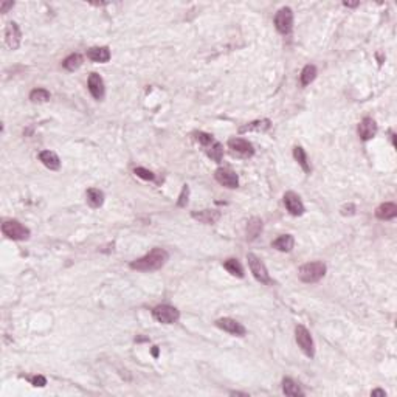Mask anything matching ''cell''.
<instances>
[{"instance_id":"obj_1","label":"cell","mask_w":397,"mask_h":397,"mask_svg":"<svg viewBox=\"0 0 397 397\" xmlns=\"http://www.w3.org/2000/svg\"><path fill=\"white\" fill-rule=\"evenodd\" d=\"M170 254L164 248H152L146 256L140 258V259H135V261L130 262V268L134 270H138V272H154V270H158L162 268Z\"/></svg>"},{"instance_id":"obj_2","label":"cell","mask_w":397,"mask_h":397,"mask_svg":"<svg viewBox=\"0 0 397 397\" xmlns=\"http://www.w3.org/2000/svg\"><path fill=\"white\" fill-rule=\"evenodd\" d=\"M326 274V264L322 261H315V262H308L300 267L298 270V276L302 282L314 284L318 282Z\"/></svg>"},{"instance_id":"obj_3","label":"cell","mask_w":397,"mask_h":397,"mask_svg":"<svg viewBox=\"0 0 397 397\" xmlns=\"http://www.w3.org/2000/svg\"><path fill=\"white\" fill-rule=\"evenodd\" d=\"M274 26H276L278 32L284 36L292 33V30H294V11H292V8L284 6L276 12V16H274Z\"/></svg>"},{"instance_id":"obj_4","label":"cell","mask_w":397,"mask_h":397,"mask_svg":"<svg viewBox=\"0 0 397 397\" xmlns=\"http://www.w3.org/2000/svg\"><path fill=\"white\" fill-rule=\"evenodd\" d=\"M295 338H296V343L301 348L302 352L306 354L309 358H312L315 356V346H314V340H312L310 332L302 324H298L295 328Z\"/></svg>"},{"instance_id":"obj_5","label":"cell","mask_w":397,"mask_h":397,"mask_svg":"<svg viewBox=\"0 0 397 397\" xmlns=\"http://www.w3.org/2000/svg\"><path fill=\"white\" fill-rule=\"evenodd\" d=\"M2 232L8 239L12 240H25L30 238V230L24 226L19 220H6L2 224Z\"/></svg>"},{"instance_id":"obj_6","label":"cell","mask_w":397,"mask_h":397,"mask_svg":"<svg viewBox=\"0 0 397 397\" xmlns=\"http://www.w3.org/2000/svg\"><path fill=\"white\" fill-rule=\"evenodd\" d=\"M247 261H248V266H250V270L253 273V276L262 284H270L272 280H270V274H268V270L266 267V264L259 259L256 254L253 253H248L247 254Z\"/></svg>"},{"instance_id":"obj_7","label":"cell","mask_w":397,"mask_h":397,"mask_svg":"<svg viewBox=\"0 0 397 397\" xmlns=\"http://www.w3.org/2000/svg\"><path fill=\"white\" fill-rule=\"evenodd\" d=\"M152 315H154V318L158 323H163V324H174L180 318V312L176 308L170 306V304H162V306L154 308Z\"/></svg>"},{"instance_id":"obj_8","label":"cell","mask_w":397,"mask_h":397,"mask_svg":"<svg viewBox=\"0 0 397 397\" xmlns=\"http://www.w3.org/2000/svg\"><path fill=\"white\" fill-rule=\"evenodd\" d=\"M228 148L232 149V152L238 157H242V158H250L254 156V149H253V144L244 138H232L228 140Z\"/></svg>"},{"instance_id":"obj_9","label":"cell","mask_w":397,"mask_h":397,"mask_svg":"<svg viewBox=\"0 0 397 397\" xmlns=\"http://www.w3.org/2000/svg\"><path fill=\"white\" fill-rule=\"evenodd\" d=\"M214 177L216 180L220 183L222 186L225 188H230V190H234L239 186V177L234 171L228 170V168H219L214 172Z\"/></svg>"},{"instance_id":"obj_10","label":"cell","mask_w":397,"mask_h":397,"mask_svg":"<svg viewBox=\"0 0 397 397\" xmlns=\"http://www.w3.org/2000/svg\"><path fill=\"white\" fill-rule=\"evenodd\" d=\"M216 326L228 334H232V335H238V337H244V335L247 334V329L244 328L239 322H236V320L233 318H220L216 322Z\"/></svg>"},{"instance_id":"obj_11","label":"cell","mask_w":397,"mask_h":397,"mask_svg":"<svg viewBox=\"0 0 397 397\" xmlns=\"http://www.w3.org/2000/svg\"><path fill=\"white\" fill-rule=\"evenodd\" d=\"M284 205H286L287 211L292 216H301V214H304V205L301 202L300 196L296 192H294V191H288V192L284 194Z\"/></svg>"},{"instance_id":"obj_12","label":"cell","mask_w":397,"mask_h":397,"mask_svg":"<svg viewBox=\"0 0 397 397\" xmlns=\"http://www.w3.org/2000/svg\"><path fill=\"white\" fill-rule=\"evenodd\" d=\"M20 28L16 22H8L6 28H5V40L6 45L11 50H18L20 45Z\"/></svg>"},{"instance_id":"obj_13","label":"cell","mask_w":397,"mask_h":397,"mask_svg":"<svg viewBox=\"0 0 397 397\" xmlns=\"http://www.w3.org/2000/svg\"><path fill=\"white\" fill-rule=\"evenodd\" d=\"M377 134V123L370 118V116H366L360 121V124H358V135H360V138L363 142H368L371 138H374Z\"/></svg>"},{"instance_id":"obj_14","label":"cell","mask_w":397,"mask_h":397,"mask_svg":"<svg viewBox=\"0 0 397 397\" xmlns=\"http://www.w3.org/2000/svg\"><path fill=\"white\" fill-rule=\"evenodd\" d=\"M88 92L95 100L101 101L104 98V81L98 73H90L88 76Z\"/></svg>"},{"instance_id":"obj_15","label":"cell","mask_w":397,"mask_h":397,"mask_svg":"<svg viewBox=\"0 0 397 397\" xmlns=\"http://www.w3.org/2000/svg\"><path fill=\"white\" fill-rule=\"evenodd\" d=\"M191 216L192 219L198 220L200 224L212 225L220 219V212L218 210H202V211H194Z\"/></svg>"},{"instance_id":"obj_16","label":"cell","mask_w":397,"mask_h":397,"mask_svg":"<svg viewBox=\"0 0 397 397\" xmlns=\"http://www.w3.org/2000/svg\"><path fill=\"white\" fill-rule=\"evenodd\" d=\"M87 58L94 62H108L110 59V50L108 47H92L87 50Z\"/></svg>"},{"instance_id":"obj_17","label":"cell","mask_w":397,"mask_h":397,"mask_svg":"<svg viewBox=\"0 0 397 397\" xmlns=\"http://www.w3.org/2000/svg\"><path fill=\"white\" fill-rule=\"evenodd\" d=\"M39 160L42 162L45 168H48L50 171H58L60 168V160L53 150H42L39 154Z\"/></svg>"},{"instance_id":"obj_18","label":"cell","mask_w":397,"mask_h":397,"mask_svg":"<svg viewBox=\"0 0 397 397\" xmlns=\"http://www.w3.org/2000/svg\"><path fill=\"white\" fill-rule=\"evenodd\" d=\"M376 216L380 220H391L397 216V205L392 202H386L382 204L377 210H376Z\"/></svg>"},{"instance_id":"obj_19","label":"cell","mask_w":397,"mask_h":397,"mask_svg":"<svg viewBox=\"0 0 397 397\" xmlns=\"http://www.w3.org/2000/svg\"><path fill=\"white\" fill-rule=\"evenodd\" d=\"M272 128V121L264 118V120H256V121H252V123H247L246 126L239 128V134H246V132H266Z\"/></svg>"},{"instance_id":"obj_20","label":"cell","mask_w":397,"mask_h":397,"mask_svg":"<svg viewBox=\"0 0 397 397\" xmlns=\"http://www.w3.org/2000/svg\"><path fill=\"white\" fill-rule=\"evenodd\" d=\"M294 246H295V239L292 234H282L272 242V247L280 252H292Z\"/></svg>"},{"instance_id":"obj_21","label":"cell","mask_w":397,"mask_h":397,"mask_svg":"<svg viewBox=\"0 0 397 397\" xmlns=\"http://www.w3.org/2000/svg\"><path fill=\"white\" fill-rule=\"evenodd\" d=\"M86 197H87V204L92 208H100L104 204V192L98 188H88Z\"/></svg>"},{"instance_id":"obj_22","label":"cell","mask_w":397,"mask_h":397,"mask_svg":"<svg viewBox=\"0 0 397 397\" xmlns=\"http://www.w3.org/2000/svg\"><path fill=\"white\" fill-rule=\"evenodd\" d=\"M282 392L286 396H290V397L304 396V391L300 388V385L296 384V382H294L292 378H284L282 380Z\"/></svg>"},{"instance_id":"obj_23","label":"cell","mask_w":397,"mask_h":397,"mask_svg":"<svg viewBox=\"0 0 397 397\" xmlns=\"http://www.w3.org/2000/svg\"><path fill=\"white\" fill-rule=\"evenodd\" d=\"M262 232V220L259 218H253L248 220V225H247V239L248 240H254L259 234Z\"/></svg>"},{"instance_id":"obj_24","label":"cell","mask_w":397,"mask_h":397,"mask_svg":"<svg viewBox=\"0 0 397 397\" xmlns=\"http://www.w3.org/2000/svg\"><path fill=\"white\" fill-rule=\"evenodd\" d=\"M294 157L298 162V164L302 168V171L310 174V164L308 162V156H306V152H304V149L301 146H295L294 148Z\"/></svg>"},{"instance_id":"obj_25","label":"cell","mask_w":397,"mask_h":397,"mask_svg":"<svg viewBox=\"0 0 397 397\" xmlns=\"http://www.w3.org/2000/svg\"><path fill=\"white\" fill-rule=\"evenodd\" d=\"M82 66V56L80 53H73L70 54L68 58L64 59V62H62V67L68 72H74V70H78L80 67Z\"/></svg>"},{"instance_id":"obj_26","label":"cell","mask_w":397,"mask_h":397,"mask_svg":"<svg viewBox=\"0 0 397 397\" xmlns=\"http://www.w3.org/2000/svg\"><path fill=\"white\" fill-rule=\"evenodd\" d=\"M224 267L228 273H232L233 276H238V278H244V268L240 266V262L238 261V259L232 258V259H226V261L224 262Z\"/></svg>"},{"instance_id":"obj_27","label":"cell","mask_w":397,"mask_h":397,"mask_svg":"<svg viewBox=\"0 0 397 397\" xmlns=\"http://www.w3.org/2000/svg\"><path fill=\"white\" fill-rule=\"evenodd\" d=\"M206 156L211 158V160H214V162H222V157H224V146L218 142L214 143H211L210 146H206Z\"/></svg>"},{"instance_id":"obj_28","label":"cell","mask_w":397,"mask_h":397,"mask_svg":"<svg viewBox=\"0 0 397 397\" xmlns=\"http://www.w3.org/2000/svg\"><path fill=\"white\" fill-rule=\"evenodd\" d=\"M316 78V67L315 66H306L302 68L301 72V76H300V80H301V86H309L314 80Z\"/></svg>"},{"instance_id":"obj_29","label":"cell","mask_w":397,"mask_h":397,"mask_svg":"<svg viewBox=\"0 0 397 397\" xmlns=\"http://www.w3.org/2000/svg\"><path fill=\"white\" fill-rule=\"evenodd\" d=\"M30 100L33 102H47L50 100V92L47 88H34L30 92Z\"/></svg>"},{"instance_id":"obj_30","label":"cell","mask_w":397,"mask_h":397,"mask_svg":"<svg viewBox=\"0 0 397 397\" xmlns=\"http://www.w3.org/2000/svg\"><path fill=\"white\" fill-rule=\"evenodd\" d=\"M196 140H197L198 143H200V144H204L205 148L210 146L211 143H214V138H212V135L205 134V132H197V134H196Z\"/></svg>"},{"instance_id":"obj_31","label":"cell","mask_w":397,"mask_h":397,"mask_svg":"<svg viewBox=\"0 0 397 397\" xmlns=\"http://www.w3.org/2000/svg\"><path fill=\"white\" fill-rule=\"evenodd\" d=\"M134 174H135L136 177L143 178V180H156L154 172H150V171L144 170V168H135V170H134Z\"/></svg>"},{"instance_id":"obj_32","label":"cell","mask_w":397,"mask_h":397,"mask_svg":"<svg viewBox=\"0 0 397 397\" xmlns=\"http://www.w3.org/2000/svg\"><path fill=\"white\" fill-rule=\"evenodd\" d=\"M188 196H190V188H188V185H185V186H183V190H182V192H180L177 205L178 206H186V204H188Z\"/></svg>"},{"instance_id":"obj_33","label":"cell","mask_w":397,"mask_h":397,"mask_svg":"<svg viewBox=\"0 0 397 397\" xmlns=\"http://www.w3.org/2000/svg\"><path fill=\"white\" fill-rule=\"evenodd\" d=\"M30 382H32V384H33L34 386H39V388H42V386L47 385V378H45L44 376H34V377L30 378Z\"/></svg>"},{"instance_id":"obj_34","label":"cell","mask_w":397,"mask_h":397,"mask_svg":"<svg viewBox=\"0 0 397 397\" xmlns=\"http://www.w3.org/2000/svg\"><path fill=\"white\" fill-rule=\"evenodd\" d=\"M354 212H356V206L352 204H349V205H346V206L342 208V214L343 216H348V214L350 216V214H354Z\"/></svg>"},{"instance_id":"obj_35","label":"cell","mask_w":397,"mask_h":397,"mask_svg":"<svg viewBox=\"0 0 397 397\" xmlns=\"http://www.w3.org/2000/svg\"><path fill=\"white\" fill-rule=\"evenodd\" d=\"M14 6V2H2L0 4V12H8V10L10 8H12Z\"/></svg>"},{"instance_id":"obj_36","label":"cell","mask_w":397,"mask_h":397,"mask_svg":"<svg viewBox=\"0 0 397 397\" xmlns=\"http://www.w3.org/2000/svg\"><path fill=\"white\" fill-rule=\"evenodd\" d=\"M371 396H382V397H385L386 392H385L384 390H374V391L371 392Z\"/></svg>"},{"instance_id":"obj_37","label":"cell","mask_w":397,"mask_h":397,"mask_svg":"<svg viewBox=\"0 0 397 397\" xmlns=\"http://www.w3.org/2000/svg\"><path fill=\"white\" fill-rule=\"evenodd\" d=\"M343 5H344V6H348V8H354V6H358V2H356V4H349V2H344Z\"/></svg>"},{"instance_id":"obj_38","label":"cell","mask_w":397,"mask_h":397,"mask_svg":"<svg viewBox=\"0 0 397 397\" xmlns=\"http://www.w3.org/2000/svg\"><path fill=\"white\" fill-rule=\"evenodd\" d=\"M152 354H154V357L158 356V349H157V346H154V349H152Z\"/></svg>"}]
</instances>
